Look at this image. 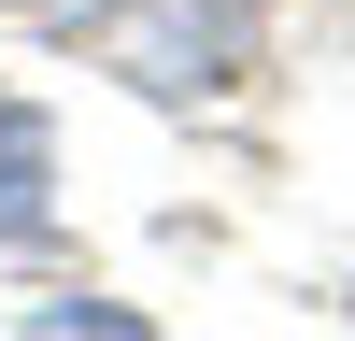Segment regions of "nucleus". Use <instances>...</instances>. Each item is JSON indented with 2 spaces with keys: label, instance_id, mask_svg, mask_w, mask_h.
Listing matches in <instances>:
<instances>
[{
  "label": "nucleus",
  "instance_id": "1",
  "mask_svg": "<svg viewBox=\"0 0 355 341\" xmlns=\"http://www.w3.org/2000/svg\"><path fill=\"white\" fill-rule=\"evenodd\" d=\"M57 227V114L0 85V256H28Z\"/></svg>",
  "mask_w": 355,
  "mask_h": 341
}]
</instances>
